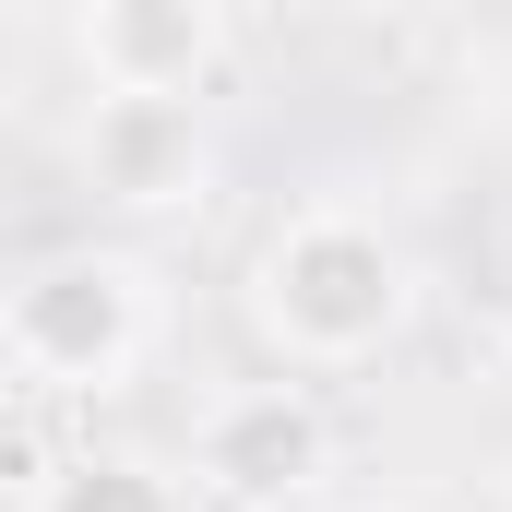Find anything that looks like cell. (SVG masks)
<instances>
[{"label": "cell", "instance_id": "4", "mask_svg": "<svg viewBox=\"0 0 512 512\" xmlns=\"http://www.w3.org/2000/svg\"><path fill=\"white\" fill-rule=\"evenodd\" d=\"M72 48L96 96H203L227 72V0H84Z\"/></svg>", "mask_w": 512, "mask_h": 512}, {"label": "cell", "instance_id": "3", "mask_svg": "<svg viewBox=\"0 0 512 512\" xmlns=\"http://www.w3.org/2000/svg\"><path fill=\"white\" fill-rule=\"evenodd\" d=\"M191 477H203L215 501H239V512L310 501V489L334 477V417H322V393L310 382H239V393H215L203 429H191Z\"/></svg>", "mask_w": 512, "mask_h": 512}, {"label": "cell", "instance_id": "6", "mask_svg": "<svg viewBox=\"0 0 512 512\" xmlns=\"http://www.w3.org/2000/svg\"><path fill=\"white\" fill-rule=\"evenodd\" d=\"M24 512H191V501H179V477H167L155 453L84 441V453H60V465L36 477V501H24Z\"/></svg>", "mask_w": 512, "mask_h": 512}, {"label": "cell", "instance_id": "1", "mask_svg": "<svg viewBox=\"0 0 512 512\" xmlns=\"http://www.w3.org/2000/svg\"><path fill=\"white\" fill-rule=\"evenodd\" d=\"M417 310V274H405V239L346 215V203H310L286 215L251 251V322L286 370H370Z\"/></svg>", "mask_w": 512, "mask_h": 512}, {"label": "cell", "instance_id": "5", "mask_svg": "<svg viewBox=\"0 0 512 512\" xmlns=\"http://www.w3.org/2000/svg\"><path fill=\"white\" fill-rule=\"evenodd\" d=\"M203 120H191V96H96V120H84V179L131 203V215H167V203H191L203 191Z\"/></svg>", "mask_w": 512, "mask_h": 512}, {"label": "cell", "instance_id": "2", "mask_svg": "<svg viewBox=\"0 0 512 512\" xmlns=\"http://www.w3.org/2000/svg\"><path fill=\"white\" fill-rule=\"evenodd\" d=\"M143 334H155V286H143L131 251H48L36 274H12V298H0V358L36 393L131 382Z\"/></svg>", "mask_w": 512, "mask_h": 512}]
</instances>
